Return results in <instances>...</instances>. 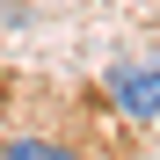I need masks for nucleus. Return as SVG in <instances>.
<instances>
[{
  "label": "nucleus",
  "mask_w": 160,
  "mask_h": 160,
  "mask_svg": "<svg viewBox=\"0 0 160 160\" xmlns=\"http://www.w3.org/2000/svg\"><path fill=\"white\" fill-rule=\"evenodd\" d=\"M102 95H109V109H117L124 124H160V58H124V66H109Z\"/></svg>",
  "instance_id": "1"
},
{
  "label": "nucleus",
  "mask_w": 160,
  "mask_h": 160,
  "mask_svg": "<svg viewBox=\"0 0 160 160\" xmlns=\"http://www.w3.org/2000/svg\"><path fill=\"white\" fill-rule=\"evenodd\" d=\"M0 153H8V160H66V146H58V138H8Z\"/></svg>",
  "instance_id": "2"
}]
</instances>
